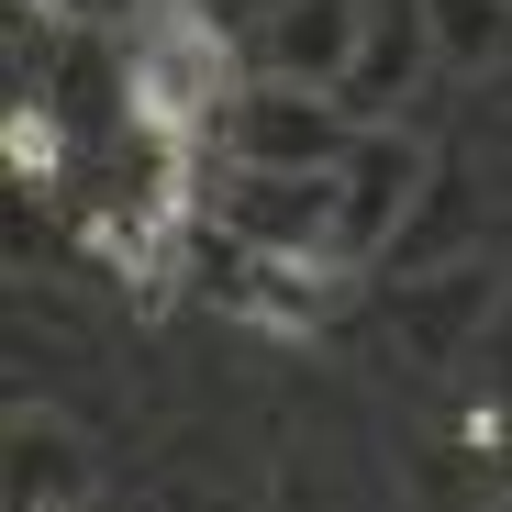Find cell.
<instances>
[{
	"instance_id": "277c9868",
	"label": "cell",
	"mask_w": 512,
	"mask_h": 512,
	"mask_svg": "<svg viewBox=\"0 0 512 512\" xmlns=\"http://www.w3.org/2000/svg\"><path fill=\"white\" fill-rule=\"evenodd\" d=\"M212 145L245 156V167H346L357 112H346V90H312V78H268V67H256Z\"/></svg>"
},
{
	"instance_id": "9c48e42d",
	"label": "cell",
	"mask_w": 512,
	"mask_h": 512,
	"mask_svg": "<svg viewBox=\"0 0 512 512\" xmlns=\"http://www.w3.org/2000/svg\"><path fill=\"white\" fill-rule=\"evenodd\" d=\"M0 167H12V190H34V201H67L78 134H67V101H56V90H23L12 112H0Z\"/></svg>"
},
{
	"instance_id": "7c38bea8",
	"label": "cell",
	"mask_w": 512,
	"mask_h": 512,
	"mask_svg": "<svg viewBox=\"0 0 512 512\" xmlns=\"http://www.w3.org/2000/svg\"><path fill=\"white\" fill-rule=\"evenodd\" d=\"M468 401H501L512 412V290H501V312L479 323V346H468Z\"/></svg>"
},
{
	"instance_id": "5bb4252c",
	"label": "cell",
	"mask_w": 512,
	"mask_h": 512,
	"mask_svg": "<svg viewBox=\"0 0 512 512\" xmlns=\"http://www.w3.org/2000/svg\"><path fill=\"white\" fill-rule=\"evenodd\" d=\"M12 12H34V23H78V0H12Z\"/></svg>"
},
{
	"instance_id": "5b68a950",
	"label": "cell",
	"mask_w": 512,
	"mask_h": 512,
	"mask_svg": "<svg viewBox=\"0 0 512 512\" xmlns=\"http://www.w3.org/2000/svg\"><path fill=\"white\" fill-rule=\"evenodd\" d=\"M501 268H479V256H446V268H412V279H390V301H379V323H390V346L412 357V368H468V346H479V323L501 312Z\"/></svg>"
},
{
	"instance_id": "8992f818",
	"label": "cell",
	"mask_w": 512,
	"mask_h": 512,
	"mask_svg": "<svg viewBox=\"0 0 512 512\" xmlns=\"http://www.w3.org/2000/svg\"><path fill=\"white\" fill-rule=\"evenodd\" d=\"M368 23H379V0H268V12L245 23V56L268 67V78L346 90L357 56H368Z\"/></svg>"
},
{
	"instance_id": "8fae6325",
	"label": "cell",
	"mask_w": 512,
	"mask_h": 512,
	"mask_svg": "<svg viewBox=\"0 0 512 512\" xmlns=\"http://www.w3.org/2000/svg\"><path fill=\"white\" fill-rule=\"evenodd\" d=\"M423 34L446 78H490L512 56V0H423Z\"/></svg>"
},
{
	"instance_id": "4fadbf2b",
	"label": "cell",
	"mask_w": 512,
	"mask_h": 512,
	"mask_svg": "<svg viewBox=\"0 0 512 512\" xmlns=\"http://www.w3.org/2000/svg\"><path fill=\"white\" fill-rule=\"evenodd\" d=\"M156 512H245V501H234V490H201V479H167Z\"/></svg>"
},
{
	"instance_id": "6da1fadb",
	"label": "cell",
	"mask_w": 512,
	"mask_h": 512,
	"mask_svg": "<svg viewBox=\"0 0 512 512\" xmlns=\"http://www.w3.org/2000/svg\"><path fill=\"white\" fill-rule=\"evenodd\" d=\"M112 67H123V112L156 123V134H190V145L223 134L234 90L256 78V56L234 45V23L201 12V0H134Z\"/></svg>"
},
{
	"instance_id": "9a60e30c",
	"label": "cell",
	"mask_w": 512,
	"mask_h": 512,
	"mask_svg": "<svg viewBox=\"0 0 512 512\" xmlns=\"http://www.w3.org/2000/svg\"><path fill=\"white\" fill-rule=\"evenodd\" d=\"M479 512H512V501H479Z\"/></svg>"
},
{
	"instance_id": "ba28073f",
	"label": "cell",
	"mask_w": 512,
	"mask_h": 512,
	"mask_svg": "<svg viewBox=\"0 0 512 512\" xmlns=\"http://www.w3.org/2000/svg\"><path fill=\"white\" fill-rule=\"evenodd\" d=\"M78 490H90V446L45 401H23L12 412V512H78Z\"/></svg>"
},
{
	"instance_id": "52a82bcc",
	"label": "cell",
	"mask_w": 512,
	"mask_h": 512,
	"mask_svg": "<svg viewBox=\"0 0 512 512\" xmlns=\"http://www.w3.org/2000/svg\"><path fill=\"white\" fill-rule=\"evenodd\" d=\"M423 78H446L435 67V34H423V0H379V23H368V56L346 78V112L357 123H390L423 101Z\"/></svg>"
},
{
	"instance_id": "30bf717a",
	"label": "cell",
	"mask_w": 512,
	"mask_h": 512,
	"mask_svg": "<svg viewBox=\"0 0 512 512\" xmlns=\"http://www.w3.org/2000/svg\"><path fill=\"white\" fill-rule=\"evenodd\" d=\"M479 167H435V190L412 201V223H401V245H390V268H446V256H468V234H479Z\"/></svg>"
},
{
	"instance_id": "3957f363",
	"label": "cell",
	"mask_w": 512,
	"mask_h": 512,
	"mask_svg": "<svg viewBox=\"0 0 512 512\" xmlns=\"http://www.w3.org/2000/svg\"><path fill=\"white\" fill-rule=\"evenodd\" d=\"M435 134H423L412 112H390V123H357V145H346V234H334V256L346 268H390V245H401V223H412V201L435 190Z\"/></svg>"
},
{
	"instance_id": "7a4b0ae2",
	"label": "cell",
	"mask_w": 512,
	"mask_h": 512,
	"mask_svg": "<svg viewBox=\"0 0 512 512\" xmlns=\"http://www.w3.org/2000/svg\"><path fill=\"white\" fill-rule=\"evenodd\" d=\"M212 234L268 245V256H334V234H346V179H334V167H245V156H223L212 167ZM334 268H346V256H334Z\"/></svg>"
}]
</instances>
